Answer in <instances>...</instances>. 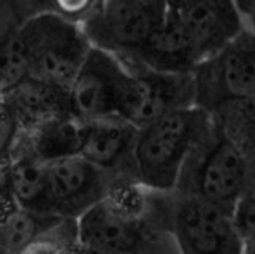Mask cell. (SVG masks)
Segmentation results:
<instances>
[{
	"mask_svg": "<svg viewBox=\"0 0 255 254\" xmlns=\"http://www.w3.org/2000/svg\"><path fill=\"white\" fill-rule=\"evenodd\" d=\"M213 124L211 113L190 105L138 129L131 161L133 178L152 192L173 194L192 151Z\"/></svg>",
	"mask_w": 255,
	"mask_h": 254,
	"instance_id": "obj_1",
	"label": "cell"
},
{
	"mask_svg": "<svg viewBox=\"0 0 255 254\" xmlns=\"http://www.w3.org/2000/svg\"><path fill=\"white\" fill-rule=\"evenodd\" d=\"M249 177L248 154L214 118L213 127L192 151L174 192L197 196L233 212L249 189Z\"/></svg>",
	"mask_w": 255,
	"mask_h": 254,
	"instance_id": "obj_2",
	"label": "cell"
},
{
	"mask_svg": "<svg viewBox=\"0 0 255 254\" xmlns=\"http://www.w3.org/2000/svg\"><path fill=\"white\" fill-rule=\"evenodd\" d=\"M30 76L70 89L91 49L81 24L52 11H35L17 30Z\"/></svg>",
	"mask_w": 255,
	"mask_h": 254,
	"instance_id": "obj_3",
	"label": "cell"
},
{
	"mask_svg": "<svg viewBox=\"0 0 255 254\" xmlns=\"http://www.w3.org/2000/svg\"><path fill=\"white\" fill-rule=\"evenodd\" d=\"M195 105L216 115L255 97V32L244 27L192 72Z\"/></svg>",
	"mask_w": 255,
	"mask_h": 254,
	"instance_id": "obj_4",
	"label": "cell"
},
{
	"mask_svg": "<svg viewBox=\"0 0 255 254\" xmlns=\"http://www.w3.org/2000/svg\"><path fill=\"white\" fill-rule=\"evenodd\" d=\"M165 13L163 0H102L83 29L92 46L131 62L160 25Z\"/></svg>",
	"mask_w": 255,
	"mask_h": 254,
	"instance_id": "obj_5",
	"label": "cell"
},
{
	"mask_svg": "<svg viewBox=\"0 0 255 254\" xmlns=\"http://www.w3.org/2000/svg\"><path fill=\"white\" fill-rule=\"evenodd\" d=\"M168 226L178 254H244L233 212L205 199L176 192Z\"/></svg>",
	"mask_w": 255,
	"mask_h": 254,
	"instance_id": "obj_6",
	"label": "cell"
},
{
	"mask_svg": "<svg viewBox=\"0 0 255 254\" xmlns=\"http://www.w3.org/2000/svg\"><path fill=\"white\" fill-rule=\"evenodd\" d=\"M128 75V67L119 57L91 46L68 89L75 119H121Z\"/></svg>",
	"mask_w": 255,
	"mask_h": 254,
	"instance_id": "obj_7",
	"label": "cell"
},
{
	"mask_svg": "<svg viewBox=\"0 0 255 254\" xmlns=\"http://www.w3.org/2000/svg\"><path fill=\"white\" fill-rule=\"evenodd\" d=\"M114 180L80 154L46 161V215L59 220H78L86 210L108 194Z\"/></svg>",
	"mask_w": 255,
	"mask_h": 254,
	"instance_id": "obj_8",
	"label": "cell"
},
{
	"mask_svg": "<svg viewBox=\"0 0 255 254\" xmlns=\"http://www.w3.org/2000/svg\"><path fill=\"white\" fill-rule=\"evenodd\" d=\"M136 132V127L122 119L78 121L75 154L116 178H133L131 161Z\"/></svg>",
	"mask_w": 255,
	"mask_h": 254,
	"instance_id": "obj_9",
	"label": "cell"
},
{
	"mask_svg": "<svg viewBox=\"0 0 255 254\" xmlns=\"http://www.w3.org/2000/svg\"><path fill=\"white\" fill-rule=\"evenodd\" d=\"M171 11L190 37L200 62L246 27L235 0H190Z\"/></svg>",
	"mask_w": 255,
	"mask_h": 254,
	"instance_id": "obj_10",
	"label": "cell"
},
{
	"mask_svg": "<svg viewBox=\"0 0 255 254\" xmlns=\"http://www.w3.org/2000/svg\"><path fill=\"white\" fill-rule=\"evenodd\" d=\"M0 97L11 108L24 132H32L56 121L75 118L68 89L30 75Z\"/></svg>",
	"mask_w": 255,
	"mask_h": 254,
	"instance_id": "obj_11",
	"label": "cell"
},
{
	"mask_svg": "<svg viewBox=\"0 0 255 254\" xmlns=\"http://www.w3.org/2000/svg\"><path fill=\"white\" fill-rule=\"evenodd\" d=\"M5 173L6 191L16 207L46 215V161L27 142L24 151H16L8 161ZM49 216V215H48Z\"/></svg>",
	"mask_w": 255,
	"mask_h": 254,
	"instance_id": "obj_12",
	"label": "cell"
},
{
	"mask_svg": "<svg viewBox=\"0 0 255 254\" xmlns=\"http://www.w3.org/2000/svg\"><path fill=\"white\" fill-rule=\"evenodd\" d=\"M59 218L16 207L0 220V248L3 254H19Z\"/></svg>",
	"mask_w": 255,
	"mask_h": 254,
	"instance_id": "obj_13",
	"label": "cell"
},
{
	"mask_svg": "<svg viewBox=\"0 0 255 254\" xmlns=\"http://www.w3.org/2000/svg\"><path fill=\"white\" fill-rule=\"evenodd\" d=\"M213 116L246 154H255V97L224 108Z\"/></svg>",
	"mask_w": 255,
	"mask_h": 254,
	"instance_id": "obj_14",
	"label": "cell"
},
{
	"mask_svg": "<svg viewBox=\"0 0 255 254\" xmlns=\"http://www.w3.org/2000/svg\"><path fill=\"white\" fill-rule=\"evenodd\" d=\"M19 254H81L75 220H57Z\"/></svg>",
	"mask_w": 255,
	"mask_h": 254,
	"instance_id": "obj_15",
	"label": "cell"
},
{
	"mask_svg": "<svg viewBox=\"0 0 255 254\" xmlns=\"http://www.w3.org/2000/svg\"><path fill=\"white\" fill-rule=\"evenodd\" d=\"M29 75L25 51L19 35L16 33L0 46V95L11 91Z\"/></svg>",
	"mask_w": 255,
	"mask_h": 254,
	"instance_id": "obj_16",
	"label": "cell"
},
{
	"mask_svg": "<svg viewBox=\"0 0 255 254\" xmlns=\"http://www.w3.org/2000/svg\"><path fill=\"white\" fill-rule=\"evenodd\" d=\"M37 11V0H0V46Z\"/></svg>",
	"mask_w": 255,
	"mask_h": 254,
	"instance_id": "obj_17",
	"label": "cell"
},
{
	"mask_svg": "<svg viewBox=\"0 0 255 254\" xmlns=\"http://www.w3.org/2000/svg\"><path fill=\"white\" fill-rule=\"evenodd\" d=\"M24 130L11 108L0 97V165L14 154Z\"/></svg>",
	"mask_w": 255,
	"mask_h": 254,
	"instance_id": "obj_18",
	"label": "cell"
},
{
	"mask_svg": "<svg viewBox=\"0 0 255 254\" xmlns=\"http://www.w3.org/2000/svg\"><path fill=\"white\" fill-rule=\"evenodd\" d=\"M235 224L244 242V247L255 243V191H246L233 210Z\"/></svg>",
	"mask_w": 255,
	"mask_h": 254,
	"instance_id": "obj_19",
	"label": "cell"
},
{
	"mask_svg": "<svg viewBox=\"0 0 255 254\" xmlns=\"http://www.w3.org/2000/svg\"><path fill=\"white\" fill-rule=\"evenodd\" d=\"M241 13L244 25L255 32V0H235Z\"/></svg>",
	"mask_w": 255,
	"mask_h": 254,
	"instance_id": "obj_20",
	"label": "cell"
},
{
	"mask_svg": "<svg viewBox=\"0 0 255 254\" xmlns=\"http://www.w3.org/2000/svg\"><path fill=\"white\" fill-rule=\"evenodd\" d=\"M163 2H165L166 8H171V10H174V8H179L182 5L189 3L190 0H163Z\"/></svg>",
	"mask_w": 255,
	"mask_h": 254,
	"instance_id": "obj_21",
	"label": "cell"
},
{
	"mask_svg": "<svg viewBox=\"0 0 255 254\" xmlns=\"http://www.w3.org/2000/svg\"><path fill=\"white\" fill-rule=\"evenodd\" d=\"M244 254H255V243L244 247Z\"/></svg>",
	"mask_w": 255,
	"mask_h": 254,
	"instance_id": "obj_22",
	"label": "cell"
},
{
	"mask_svg": "<svg viewBox=\"0 0 255 254\" xmlns=\"http://www.w3.org/2000/svg\"><path fill=\"white\" fill-rule=\"evenodd\" d=\"M0 254H3V253H2V248H0Z\"/></svg>",
	"mask_w": 255,
	"mask_h": 254,
	"instance_id": "obj_23",
	"label": "cell"
}]
</instances>
